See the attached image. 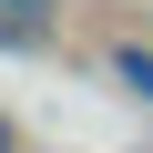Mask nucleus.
Instances as JSON below:
<instances>
[{
  "label": "nucleus",
  "mask_w": 153,
  "mask_h": 153,
  "mask_svg": "<svg viewBox=\"0 0 153 153\" xmlns=\"http://www.w3.org/2000/svg\"><path fill=\"white\" fill-rule=\"evenodd\" d=\"M0 41H51V10H41V0H0Z\"/></svg>",
  "instance_id": "f257e3e1"
},
{
  "label": "nucleus",
  "mask_w": 153,
  "mask_h": 153,
  "mask_svg": "<svg viewBox=\"0 0 153 153\" xmlns=\"http://www.w3.org/2000/svg\"><path fill=\"white\" fill-rule=\"evenodd\" d=\"M112 71H123V92L153 112V51H143V41H123V51H112Z\"/></svg>",
  "instance_id": "f03ea898"
},
{
  "label": "nucleus",
  "mask_w": 153,
  "mask_h": 153,
  "mask_svg": "<svg viewBox=\"0 0 153 153\" xmlns=\"http://www.w3.org/2000/svg\"><path fill=\"white\" fill-rule=\"evenodd\" d=\"M0 143H10V133H0Z\"/></svg>",
  "instance_id": "7ed1b4c3"
}]
</instances>
